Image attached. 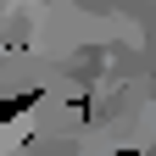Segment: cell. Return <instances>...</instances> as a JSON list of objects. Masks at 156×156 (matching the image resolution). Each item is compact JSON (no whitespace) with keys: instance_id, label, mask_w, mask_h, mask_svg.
Masks as SVG:
<instances>
[{"instance_id":"6da1fadb","label":"cell","mask_w":156,"mask_h":156,"mask_svg":"<svg viewBox=\"0 0 156 156\" xmlns=\"http://www.w3.org/2000/svg\"><path fill=\"white\" fill-rule=\"evenodd\" d=\"M123 156H145V151H123Z\"/></svg>"}]
</instances>
